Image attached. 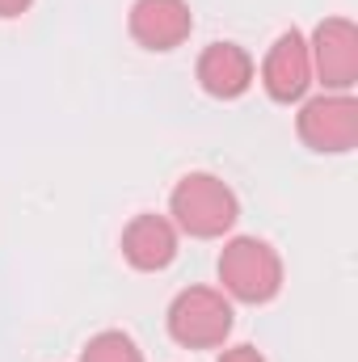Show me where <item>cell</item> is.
I'll return each instance as SVG.
<instances>
[{
  "mask_svg": "<svg viewBox=\"0 0 358 362\" xmlns=\"http://www.w3.org/2000/svg\"><path fill=\"white\" fill-rule=\"evenodd\" d=\"M169 211H173V219H178L181 232H190V236H198V240L224 236V232L236 223V215H241L236 194H232L219 177H211V173H190V177H181L178 189H173V198H169Z\"/></svg>",
  "mask_w": 358,
  "mask_h": 362,
  "instance_id": "6da1fadb",
  "label": "cell"
},
{
  "mask_svg": "<svg viewBox=\"0 0 358 362\" xmlns=\"http://www.w3.org/2000/svg\"><path fill=\"white\" fill-rule=\"evenodd\" d=\"M219 282L241 303H266L282 286V257L258 236H236L219 253Z\"/></svg>",
  "mask_w": 358,
  "mask_h": 362,
  "instance_id": "7a4b0ae2",
  "label": "cell"
},
{
  "mask_svg": "<svg viewBox=\"0 0 358 362\" xmlns=\"http://www.w3.org/2000/svg\"><path fill=\"white\" fill-rule=\"evenodd\" d=\"M169 333L185 350L224 346V337L232 333V303L211 286H190L169 303Z\"/></svg>",
  "mask_w": 358,
  "mask_h": 362,
  "instance_id": "3957f363",
  "label": "cell"
},
{
  "mask_svg": "<svg viewBox=\"0 0 358 362\" xmlns=\"http://www.w3.org/2000/svg\"><path fill=\"white\" fill-rule=\"evenodd\" d=\"M299 139L312 152H350L358 144V101L350 93L312 97L299 110Z\"/></svg>",
  "mask_w": 358,
  "mask_h": 362,
  "instance_id": "277c9868",
  "label": "cell"
},
{
  "mask_svg": "<svg viewBox=\"0 0 358 362\" xmlns=\"http://www.w3.org/2000/svg\"><path fill=\"white\" fill-rule=\"evenodd\" d=\"M308 55H312V68L321 72V81L329 89H337V93L354 89V81H358V30H354V21H346V17L321 21L316 34H312Z\"/></svg>",
  "mask_w": 358,
  "mask_h": 362,
  "instance_id": "5b68a950",
  "label": "cell"
},
{
  "mask_svg": "<svg viewBox=\"0 0 358 362\" xmlns=\"http://www.w3.org/2000/svg\"><path fill=\"white\" fill-rule=\"evenodd\" d=\"M194 13L185 0H135L131 4V34L148 51H173L190 38Z\"/></svg>",
  "mask_w": 358,
  "mask_h": 362,
  "instance_id": "8992f818",
  "label": "cell"
},
{
  "mask_svg": "<svg viewBox=\"0 0 358 362\" xmlns=\"http://www.w3.org/2000/svg\"><path fill=\"white\" fill-rule=\"evenodd\" d=\"M262 81H266V93L274 101H299L304 89L312 85V55H308V42L295 30L278 34V42L270 47Z\"/></svg>",
  "mask_w": 358,
  "mask_h": 362,
  "instance_id": "52a82bcc",
  "label": "cell"
},
{
  "mask_svg": "<svg viewBox=\"0 0 358 362\" xmlns=\"http://www.w3.org/2000/svg\"><path fill=\"white\" fill-rule=\"evenodd\" d=\"M122 257L135 270H165L178 257V228L165 215H135L122 232Z\"/></svg>",
  "mask_w": 358,
  "mask_h": 362,
  "instance_id": "ba28073f",
  "label": "cell"
},
{
  "mask_svg": "<svg viewBox=\"0 0 358 362\" xmlns=\"http://www.w3.org/2000/svg\"><path fill=\"white\" fill-rule=\"evenodd\" d=\"M198 85L211 97H241L253 85V59L236 42H211L198 59Z\"/></svg>",
  "mask_w": 358,
  "mask_h": 362,
  "instance_id": "9c48e42d",
  "label": "cell"
},
{
  "mask_svg": "<svg viewBox=\"0 0 358 362\" xmlns=\"http://www.w3.org/2000/svg\"><path fill=\"white\" fill-rule=\"evenodd\" d=\"M81 362H144V354L127 333H97L85 346Z\"/></svg>",
  "mask_w": 358,
  "mask_h": 362,
  "instance_id": "30bf717a",
  "label": "cell"
},
{
  "mask_svg": "<svg viewBox=\"0 0 358 362\" xmlns=\"http://www.w3.org/2000/svg\"><path fill=\"white\" fill-rule=\"evenodd\" d=\"M219 362H266V358H262L253 346H236V350H228V354H224Z\"/></svg>",
  "mask_w": 358,
  "mask_h": 362,
  "instance_id": "8fae6325",
  "label": "cell"
},
{
  "mask_svg": "<svg viewBox=\"0 0 358 362\" xmlns=\"http://www.w3.org/2000/svg\"><path fill=\"white\" fill-rule=\"evenodd\" d=\"M30 8V0H0V17H21Z\"/></svg>",
  "mask_w": 358,
  "mask_h": 362,
  "instance_id": "7c38bea8",
  "label": "cell"
}]
</instances>
